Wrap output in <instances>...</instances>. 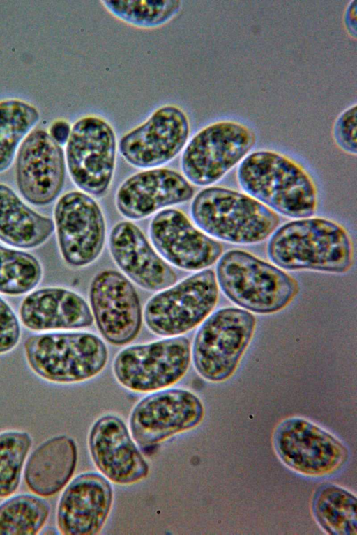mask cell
<instances>
[{"instance_id":"cell-1","label":"cell","mask_w":357,"mask_h":535,"mask_svg":"<svg viewBox=\"0 0 357 535\" xmlns=\"http://www.w3.org/2000/svg\"><path fill=\"white\" fill-rule=\"evenodd\" d=\"M267 253L284 270L347 272L353 263L350 236L337 223L321 217L298 219L273 233Z\"/></svg>"},{"instance_id":"cell-2","label":"cell","mask_w":357,"mask_h":535,"mask_svg":"<svg viewBox=\"0 0 357 535\" xmlns=\"http://www.w3.org/2000/svg\"><path fill=\"white\" fill-rule=\"evenodd\" d=\"M241 187L272 210L291 218L312 216L317 194L309 174L296 162L275 151L248 154L237 170Z\"/></svg>"},{"instance_id":"cell-3","label":"cell","mask_w":357,"mask_h":535,"mask_svg":"<svg viewBox=\"0 0 357 535\" xmlns=\"http://www.w3.org/2000/svg\"><path fill=\"white\" fill-rule=\"evenodd\" d=\"M196 225L215 238L250 245L261 242L278 227V215L250 196L221 187L199 192L190 208Z\"/></svg>"},{"instance_id":"cell-4","label":"cell","mask_w":357,"mask_h":535,"mask_svg":"<svg viewBox=\"0 0 357 535\" xmlns=\"http://www.w3.org/2000/svg\"><path fill=\"white\" fill-rule=\"evenodd\" d=\"M24 350L36 375L56 384L89 380L107 364L108 349L98 336L86 332H52L26 338Z\"/></svg>"},{"instance_id":"cell-5","label":"cell","mask_w":357,"mask_h":535,"mask_svg":"<svg viewBox=\"0 0 357 535\" xmlns=\"http://www.w3.org/2000/svg\"><path fill=\"white\" fill-rule=\"evenodd\" d=\"M215 277L229 299L257 313L283 309L298 292L297 283L290 275L240 249L229 250L221 256Z\"/></svg>"},{"instance_id":"cell-6","label":"cell","mask_w":357,"mask_h":535,"mask_svg":"<svg viewBox=\"0 0 357 535\" xmlns=\"http://www.w3.org/2000/svg\"><path fill=\"white\" fill-rule=\"evenodd\" d=\"M255 327V316L244 309L227 307L213 313L194 339L191 356L197 373L215 382L231 377L251 340Z\"/></svg>"},{"instance_id":"cell-7","label":"cell","mask_w":357,"mask_h":535,"mask_svg":"<svg viewBox=\"0 0 357 535\" xmlns=\"http://www.w3.org/2000/svg\"><path fill=\"white\" fill-rule=\"evenodd\" d=\"M218 295L215 272L202 270L151 297L144 309V323L156 335L181 336L208 316Z\"/></svg>"},{"instance_id":"cell-8","label":"cell","mask_w":357,"mask_h":535,"mask_svg":"<svg viewBox=\"0 0 357 535\" xmlns=\"http://www.w3.org/2000/svg\"><path fill=\"white\" fill-rule=\"evenodd\" d=\"M190 360L188 339L172 336L125 348L114 359L113 372L126 389L150 392L163 389L181 379Z\"/></svg>"},{"instance_id":"cell-9","label":"cell","mask_w":357,"mask_h":535,"mask_svg":"<svg viewBox=\"0 0 357 535\" xmlns=\"http://www.w3.org/2000/svg\"><path fill=\"white\" fill-rule=\"evenodd\" d=\"M255 142L253 132L245 125L229 120L215 122L188 142L181 157L182 171L190 183L209 185L241 162Z\"/></svg>"},{"instance_id":"cell-10","label":"cell","mask_w":357,"mask_h":535,"mask_svg":"<svg viewBox=\"0 0 357 535\" xmlns=\"http://www.w3.org/2000/svg\"><path fill=\"white\" fill-rule=\"evenodd\" d=\"M275 453L280 461L300 474L319 477L339 470L349 451L335 435L303 417L282 421L273 435Z\"/></svg>"},{"instance_id":"cell-11","label":"cell","mask_w":357,"mask_h":535,"mask_svg":"<svg viewBox=\"0 0 357 535\" xmlns=\"http://www.w3.org/2000/svg\"><path fill=\"white\" fill-rule=\"evenodd\" d=\"M116 153V136L105 120L88 116L77 121L66 148L68 169L75 184L89 195L105 194L113 178Z\"/></svg>"},{"instance_id":"cell-12","label":"cell","mask_w":357,"mask_h":535,"mask_svg":"<svg viewBox=\"0 0 357 535\" xmlns=\"http://www.w3.org/2000/svg\"><path fill=\"white\" fill-rule=\"evenodd\" d=\"M54 221L64 261L83 268L100 255L105 240V222L98 203L89 194L69 192L57 201Z\"/></svg>"},{"instance_id":"cell-13","label":"cell","mask_w":357,"mask_h":535,"mask_svg":"<svg viewBox=\"0 0 357 535\" xmlns=\"http://www.w3.org/2000/svg\"><path fill=\"white\" fill-rule=\"evenodd\" d=\"M90 309L102 336L115 346L126 345L138 335L143 319L138 294L124 274L103 270L91 281Z\"/></svg>"},{"instance_id":"cell-14","label":"cell","mask_w":357,"mask_h":535,"mask_svg":"<svg viewBox=\"0 0 357 535\" xmlns=\"http://www.w3.org/2000/svg\"><path fill=\"white\" fill-rule=\"evenodd\" d=\"M204 415V405L194 393L182 389L161 390L135 405L130 428L137 444L146 447L196 427Z\"/></svg>"},{"instance_id":"cell-15","label":"cell","mask_w":357,"mask_h":535,"mask_svg":"<svg viewBox=\"0 0 357 535\" xmlns=\"http://www.w3.org/2000/svg\"><path fill=\"white\" fill-rule=\"evenodd\" d=\"M190 134L188 116L179 107L165 105L155 110L142 124L120 140L124 160L138 168L161 166L176 156Z\"/></svg>"},{"instance_id":"cell-16","label":"cell","mask_w":357,"mask_h":535,"mask_svg":"<svg viewBox=\"0 0 357 535\" xmlns=\"http://www.w3.org/2000/svg\"><path fill=\"white\" fill-rule=\"evenodd\" d=\"M62 148L43 130L30 132L16 158V179L20 193L31 203L43 206L59 194L65 178Z\"/></svg>"},{"instance_id":"cell-17","label":"cell","mask_w":357,"mask_h":535,"mask_svg":"<svg viewBox=\"0 0 357 535\" xmlns=\"http://www.w3.org/2000/svg\"><path fill=\"white\" fill-rule=\"evenodd\" d=\"M149 234L162 258L185 270H202L215 263L222 253L220 242L196 228L176 209L159 212L150 224Z\"/></svg>"},{"instance_id":"cell-18","label":"cell","mask_w":357,"mask_h":535,"mask_svg":"<svg viewBox=\"0 0 357 535\" xmlns=\"http://www.w3.org/2000/svg\"><path fill=\"white\" fill-rule=\"evenodd\" d=\"M113 491L109 482L96 473H84L67 484L56 508L60 534L93 535L102 529L111 510Z\"/></svg>"},{"instance_id":"cell-19","label":"cell","mask_w":357,"mask_h":535,"mask_svg":"<svg viewBox=\"0 0 357 535\" xmlns=\"http://www.w3.org/2000/svg\"><path fill=\"white\" fill-rule=\"evenodd\" d=\"M89 449L99 471L111 481L129 485L146 478L149 467L119 417L106 415L93 425Z\"/></svg>"},{"instance_id":"cell-20","label":"cell","mask_w":357,"mask_h":535,"mask_svg":"<svg viewBox=\"0 0 357 535\" xmlns=\"http://www.w3.org/2000/svg\"><path fill=\"white\" fill-rule=\"evenodd\" d=\"M194 189L181 174L158 168L132 175L119 188L116 206L130 219H140L167 206L192 199Z\"/></svg>"},{"instance_id":"cell-21","label":"cell","mask_w":357,"mask_h":535,"mask_svg":"<svg viewBox=\"0 0 357 535\" xmlns=\"http://www.w3.org/2000/svg\"><path fill=\"white\" fill-rule=\"evenodd\" d=\"M109 247L116 265L141 288L159 291L176 282L174 270L155 251L133 223H117L110 232Z\"/></svg>"},{"instance_id":"cell-22","label":"cell","mask_w":357,"mask_h":535,"mask_svg":"<svg viewBox=\"0 0 357 535\" xmlns=\"http://www.w3.org/2000/svg\"><path fill=\"white\" fill-rule=\"evenodd\" d=\"M19 316L24 326L35 332L82 329L93 323L84 298L59 287L43 288L29 294L20 304Z\"/></svg>"},{"instance_id":"cell-23","label":"cell","mask_w":357,"mask_h":535,"mask_svg":"<svg viewBox=\"0 0 357 535\" xmlns=\"http://www.w3.org/2000/svg\"><path fill=\"white\" fill-rule=\"evenodd\" d=\"M77 462L75 440L66 435L52 437L28 456L23 473L26 487L42 497H52L69 483Z\"/></svg>"},{"instance_id":"cell-24","label":"cell","mask_w":357,"mask_h":535,"mask_svg":"<svg viewBox=\"0 0 357 535\" xmlns=\"http://www.w3.org/2000/svg\"><path fill=\"white\" fill-rule=\"evenodd\" d=\"M54 223L28 207L7 185L0 183V240L21 249L42 245L54 231Z\"/></svg>"},{"instance_id":"cell-25","label":"cell","mask_w":357,"mask_h":535,"mask_svg":"<svg viewBox=\"0 0 357 535\" xmlns=\"http://www.w3.org/2000/svg\"><path fill=\"white\" fill-rule=\"evenodd\" d=\"M357 499L347 488L333 483L322 484L315 491L312 502L313 517L331 535H356Z\"/></svg>"},{"instance_id":"cell-26","label":"cell","mask_w":357,"mask_h":535,"mask_svg":"<svg viewBox=\"0 0 357 535\" xmlns=\"http://www.w3.org/2000/svg\"><path fill=\"white\" fill-rule=\"evenodd\" d=\"M50 514V506L35 494L13 495L0 504V535H36Z\"/></svg>"},{"instance_id":"cell-27","label":"cell","mask_w":357,"mask_h":535,"mask_svg":"<svg viewBox=\"0 0 357 535\" xmlns=\"http://www.w3.org/2000/svg\"><path fill=\"white\" fill-rule=\"evenodd\" d=\"M40 120L38 110L19 99L0 101V173L11 164L20 143Z\"/></svg>"},{"instance_id":"cell-28","label":"cell","mask_w":357,"mask_h":535,"mask_svg":"<svg viewBox=\"0 0 357 535\" xmlns=\"http://www.w3.org/2000/svg\"><path fill=\"white\" fill-rule=\"evenodd\" d=\"M33 439L25 431L0 432V499L14 495L19 488Z\"/></svg>"},{"instance_id":"cell-29","label":"cell","mask_w":357,"mask_h":535,"mask_svg":"<svg viewBox=\"0 0 357 535\" xmlns=\"http://www.w3.org/2000/svg\"><path fill=\"white\" fill-rule=\"evenodd\" d=\"M43 270L33 255L0 245V293L21 295L35 288Z\"/></svg>"},{"instance_id":"cell-30","label":"cell","mask_w":357,"mask_h":535,"mask_svg":"<svg viewBox=\"0 0 357 535\" xmlns=\"http://www.w3.org/2000/svg\"><path fill=\"white\" fill-rule=\"evenodd\" d=\"M104 6L116 17L140 28H155L171 20L181 10L178 0H107Z\"/></svg>"},{"instance_id":"cell-31","label":"cell","mask_w":357,"mask_h":535,"mask_svg":"<svg viewBox=\"0 0 357 535\" xmlns=\"http://www.w3.org/2000/svg\"><path fill=\"white\" fill-rule=\"evenodd\" d=\"M357 111L356 104L349 107L337 117L333 129L336 144L344 152L357 153Z\"/></svg>"},{"instance_id":"cell-32","label":"cell","mask_w":357,"mask_h":535,"mask_svg":"<svg viewBox=\"0 0 357 535\" xmlns=\"http://www.w3.org/2000/svg\"><path fill=\"white\" fill-rule=\"evenodd\" d=\"M21 328L10 305L0 297V354L12 350L18 343Z\"/></svg>"},{"instance_id":"cell-33","label":"cell","mask_w":357,"mask_h":535,"mask_svg":"<svg viewBox=\"0 0 357 535\" xmlns=\"http://www.w3.org/2000/svg\"><path fill=\"white\" fill-rule=\"evenodd\" d=\"M70 124L64 120H59L52 123L49 134L60 146L67 144L71 132Z\"/></svg>"},{"instance_id":"cell-34","label":"cell","mask_w":357,"mask_h":535,"mask_svg":"<svg viewBox=\"0 0 357 535\" xmlns=\"http://www.w3.org/2000/svg\"><path fill=\"white\" fill-rule=\"evenodd\" d=\"M344 24L348 33L354 39L356 38V1L349 3L344 13Z\"/></svg>"}]
</instances>
